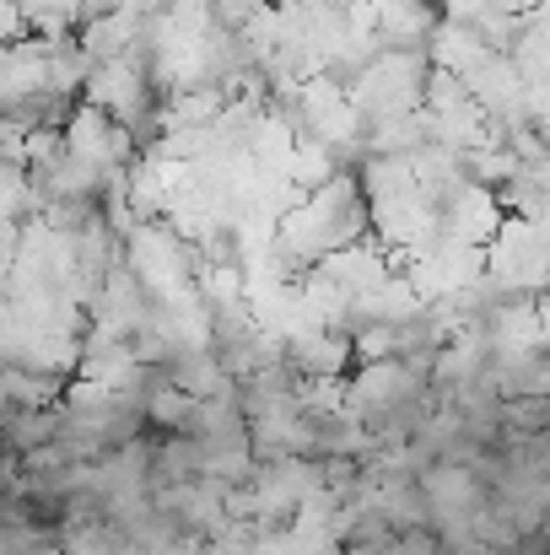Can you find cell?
I'll use <instances>...</instances> for the list:
<instances>
[{"mask_svg": "<svg viewBox=\"0 0 550 555\" xmlns=\"http://www.w3.org/2000/svg\"><path fill=\"white\" fill-rule=\"evenodd\" d=\"M65 426V404H11L0 415V453H33L43 442H54Z\"/></svg>", "mask_w": 550, "mask_h": 555, "instance_id": "obj_1", "label": "cell"}, {"mask_svg": "<svg viewBox=\"0 0 550 555\" xmlns=\"http://www.w3.org/2000/svg\"><path fill=\"white\" fill-rule=\"evenodd\" d=\"M546 393H519V399H502L497 415H502V431H546L550 415H546Z\"/></svg>", "mask_w": 550, "mask_h": 555, "instance_id": "obj_2", "label": "cell"}, {"mask_svg": "<svg viewBox=\"0 0 550 555\" xmlns=\"http://www.w3.org/2000/svg\"><path fill=\"white\" fill-rule=\"evenodd\" d=\"M378 555H437V534L432 529H399Z\"/></svg>", "mask_w": 550, "mask_h": 555, "instance_id": "obj_3", "label": "cell"}]
</instances>
